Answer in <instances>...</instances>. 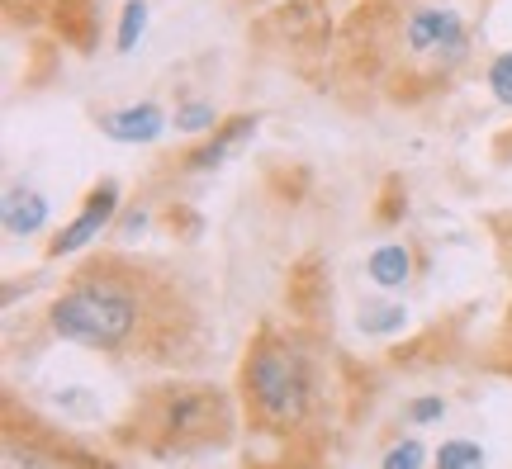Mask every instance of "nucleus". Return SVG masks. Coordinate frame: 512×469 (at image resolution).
I'll list each match as a JSON object with an SVG mask.
<instances>
[{"instance_id": "nucleus-3", "label": "nucleus", "mask_w": 512, "mask_h": 469, "mask_svg": "<svg viewBox=\"0 0 512 469\" xmlns=\"http://www.w3.org/2000/svg\"><path fill=\"white\" fill-rule=\"evenodd\" d=\"M157 436L171 451L233 441V403L209 384H171L157 394Z\"/></svg>"}, {"instance_id": "nucleus-15", "label": "nucleus", "mask_w": 512, "mask_h": 469, "mask_svg": "<svg viewBox=\"0 0 512 469\" xmlns=\"http://www.w3.org/2000/svg\"><path fill=\"white\" fill-rule=\"evenodd\" d=\"M489 91H494L498 105H512V48L489 62Z\"/></svg>"}, {"instance_id": "nucleus-2", "label": "nucleus", "mask_w": 512, "mask_h": 469, "mask_svg": "<svg viewBox=\"0 0 512 469\" xmlns=\"http://www.w3.org/2000/svg\"><path fill=\"white\" fill-rule=\"evenodd\" d=\"M242 389H247V403L252 413L275 427V432H294L304 427V417L313 413L318 403V370H313V356L294 337H256V346L247 351V365H242Z\"/></svg>"}, {"instance_id": "nucleus-8", "label": "nucleus", "mask_w": 512, "mask_h": 469, "mask_svg": "<svg viewBox=\"0 0 512 469\" xmlns=\"http://www.w3.org/2000/svg\"><path fill=\"white\" fill-rule=\"evenodd\" d=\"M48 218H53V204L34 185H10L0 199V223L10 237H38L48 228Z\"/></svg>"}, {"instance_id": "nucleus-12", "label": "nucleus", "mask_w": 512, "mask_h": 469, "mask_svg": "<svg viewBox=\"0 0 512 469\" xmlns=\"http://www.w3.org/2000/svg\"><path fill=\"white\" fill-rule=\"evenodd\" d=\"M432 465H441V469H475V465H484V446L470 441V436H451V441H441L437 446Z\"/></svg>"}, {"instance_id": "nucleus-6", "label": "nucleus", "mask_w": 512, "mask_h": 469, "mask_svg": "<svg viewBox=\"0 0 512 469\" xmlns=\"http://www.w3.org/2000/svg\"><path fill=\"white\" fill-rule=\"evenodd\" d=\"M100 133L114 143H133V147H152L162 143L166 133V109L157 100H138V105H119L110 114H100Z\"/></svg>"}, {"instance_id": "nucleus-14", "label": "nucleus", "mask_w": 512, "mask_h": 469, "mask_svg": "<svg viewBox=\"0 0 512 469\" xmlns=\"http://www.w3.org/2000/svg\"><path fill=\"white\" fill-rule=\"evenodd\" d=\"M380 465L384 469H422V465H432V451L422 446L418 436H403V441H394V446L380 455Z\"/></svg>"}, {"instance_id": "nucleus-4", "label": "nucleus", "mask_w": 512, "mask_h": 469, "mask_svg": "<svg viewBox=\"0 0 512 469\" xmlns=\"http://www.w3.org/2000/svg\"><path fill=\"white\" fill-rule=\"evenodd\" d=\"M403 48L413 57H432L437 67H460L470 57V24L451 5H422L403 19Z\"/></svg>"}, {"instance_id": "nucleus-10", "label": "nucleus", "mask_w": 512, "mask_h": 469, "mask_svg": "<svg viewBox=\"0 0 512 469\" xmlns=\"http://www.w3.org/2000/svg\"><path fill=\"white\" fill-rule=\"evenodd\" d=\"M356 327H361L366 337H394V332L408 327V308L394 304V299H384V304L370 299V304H361V323Z\"/></svg>"}, {"instance_id": "nucleus-16", "label": "nucleus", "mask_w": 512, "mask_h": 469, "mask_svg": "<svg viewBox=\"0 0 512 469\" xmlns=\"http://www.w3.org/2000/svg\"><path fill=\"white\" fill-rule=\"evenodd\" d=\"M408 422H413V427H427V422H441V417H446V398L441 394H422V398H413V403H408Z\"/></svg>"}, {"instance_id": "nucleus-13", "label": "nucleus", "mask_w": 512, "mask_h": 469, "mask_svg": "<svg viewBox=\"0 0 512 469\" xmlns=\"http://www.w3.org/2000/svg\"><path fill=\"white\" fill-rule=\"evenodd\" d=\"M147 34V0H128L124 15H119V34H114V48L119 53H133Z\"/></svg>"}, {"instance_id": "nucleus-7", "label": "nucleus", "mask_w": 512, "mask_h": 469, "mask_svg": "<svg viewBox=\"0 0 512 469\" xmlns=\"http://www.w3.org/2000/svg\"><path fill=\"white\" fill-rule=\"evenodd\" d=\"M256 138V114H238V119H228L219 124V133H209L190 157H185V171L190 176H209V171H223V166L238 157L242 147Z\"/></svg>"}, {"instance_id": "nucleus-9", "label": "nucleus", "mask_w": 512, "mask_h": 469, "mask_svg": "<svg viewBox=\"0 0 512 469\" xmlns=\"http://www.w3.org/2000/svg\"><path fill=\"white\" fill-rule=\"evenodd\" d=\"M366 275L375 289L399 294V289L413 280V252H408L403 242H384V247H375V252L366 256Z\"/></svg>"}, {"instance_id": "nucleus-11", "label": "nucleus", "mask_w": 512, "mask_h": 469, "mask_svg": "<svg viewBox=\"0 0 512 469\" xmlns=\"http://www.w3.org/2000/svg\"><path fill=\"white\" fill-rule=\"evenodd\" d=\"M219 128V105L214 100H181L176 105V133H214Z\"/></svg>"}, {"instance_id": "nucleus-17", "label": "nucleus", "mask_w": 512, "mask_h": 469, "mask_svg": "<svg viewBox=\"0 0 512 469\" xmlns=\"http://www.w3.org/2000/svg\"><path fill=\"white\" fill-rule=\"evenodd\" d=\"M143 228H147V214H143V209H138V214H128V218H124V237H138V233H143Z\"/></svg>"}, {"instance_id": "nucleus-5", "label": "nucleus", "mask_w": 512, "mask_h": 469, "mask_svg": "<svg viewBox=\"0 0 512 469\" xmlns=\"http://www.w3.org/2000/svg\"><path fill=\"white\" fill-rule=\"evenodd\" d=\"M114 218H119V181H100L91 195L81 199V209H76L72 223L53 237L48 256H53V261H62V256H72V252H81V247L100 242V233L110 228Z\"/></svg>"}, {"instance_id": "nucleus-1", "label": "nucleus", "mask_w": 512, "mask_h": 469, "mask_svg": "<svg viewBox=\"0 0 512 469\" xmlns=\"http://www.w3.org/2000/svg\"><path fill=\"white\" fill-rule=\"evenodd\" d=\"M48 327L53 337L86 346V351H124L143 327V304H138L133 280L110 271H86L72 280V289H62L53 299Z\"/></svg>"}]
</instances>
